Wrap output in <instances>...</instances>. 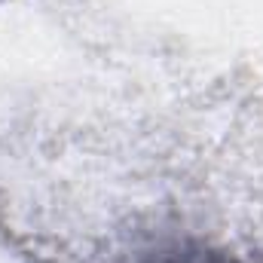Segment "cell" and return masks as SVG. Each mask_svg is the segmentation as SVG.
I'll use <instances>...</instances> for the list:
<instances>
[{"mask_svg":"<svg viewBox=\"0 0 263 263\" xmlns=\"http://www.w3.org/2000/svg\"><path fill=\"white\" fill-rule=\"evenodd\" d=\"M132 263H245V260L223 251V248H211V245L196 242V239H184V242H168V245H159L153 251H144Z\"/></svg>","mask_w":263,"mask_h":263,"instance_id":"1","label":"cell"}]
</instances>
